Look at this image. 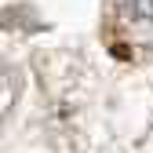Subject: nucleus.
I'll return each mask as SVG.
<instances>
[{"mask_svg": "<svg viewBox=\"0 0 153 153\" xmlns=\"http://www.w3.org/2000/svg\"><path fill=\"white\" fill-rule=\"evenodd\" d=\"M18 91H22V76H18L11 66H4V62H0V120H4L7 113L15 109Z\"/></svg>", "mask_w": 153, "mask_h": 153, "instance_id": "obj_2", "label": "nucleus"}, {"mask_svg": "<svg viewBox=\"0 0 153 153\" xmlns=\"http://www.w3.org/2000/svg\"><path fill=\"white\" fill-rule=\"evenodd\" d=\"M106 26L128 51L153 48V0H106Z\"/></svg>", "mask_w": 153, "mask_h": 153, "instance_id": "obj_1", "label": "nucleus"}]
</instances>
